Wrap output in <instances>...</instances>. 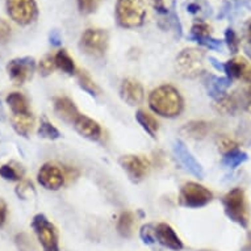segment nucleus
<instances>
[{
    "instance_id": "obj_28",
    "label": "nucleus",
    "mask_w": 251,
    "mask_h": 251,
    "mask_svg": "<svg viewBox=\"0 0 251 251\" xmlns=\"http://www.w3.org/2000/svg\"><path fill=\"white\" fill-rule=\"evenodd\" d=\"M38 134L42 138H48V140H58L61 137V133L58 130L53 124L50 123L48 119L41 120V124H40V128H38Z\"/></svg>"
},
{
    "instance_id": "obj_3",
    "label": "nucleus",
    "mask_w": 251,
    "mask_h": 251,
    "mask_svg": "<svg viewBox=\"0 0 251 251\" xmlns=\"http://www.w3.org/2000/svg\"><path fill=\"white\" fill-rule=\"evenodd\" d=\"M116 19L123 28H138L146 19V7L142 0H117Z\"/></svg>"
},
{
    "instance_id": "obj_26",
    "label": "nucleus",
    "mask_w": 251,
    "mask_h": 251,
    "mask_svg": "<svg viewBox=\"0 0 251 251\" xmlns=\"http://www.w3.org/2000/svg\"><path fill=\"white\" fill-rule=\"evenodd\" d=\"M7 103L9 108L12 109L13 115H21V113H28V101L19 92H12L7 96Z\"/></svg>"
},
{
    "instance_id": "obj_1",
    "label": "nucleus",
    "mask_w": 251,
    "mask_h": 251,
    "mask_svg": "<svg viewBox=\"0 0 251 251\" xmlns=\"http://www.w3.org/2000/svg\"><path fill=\"white\" fill-rule=\"evenodd\" d=\"M151 111L162 117H176L184 109V100L180 92L171 84H163L152 91L149 96Z\"/></svg>"
},
{
    "instance_id": "obj_8",
    "label": "nucleus",
    "mask_w": 251,
    "mask_h": 251,
    "mask_svg": "<svg viewBox=\"0 0 251 251\" xmlns=\"http://www.w3.org/2000/svg\"><path fill=\"white\" fill-rule=\"evenodd\" d=\"M7 12L17 24L29 25L37 19L38 9L34 0H7Z\"/></svg>"
},
{
    "instance_id": "obj_16",
    "label": "nucleus",
    "mask_w": 251,
    "mask_h": 251,
    "mask_svg": "<svg viewBox=\"0 0 251 251\" xmlns=\"http://www.w3.org/2000/svg\"><path fill=\"white\" fill-rule=\"evenodd\" d=\"M54 111L58 117H61L63 121L70 124H74L75 120L80 116L74 101L66 96H59V98L54 99Z\"/></svg>"
},
{
    "instance_id": "obj_30",
    "label": "nucleus",
    "mask_w": 251,
    "mask_h": 251,
    "mask_svg": "<svg viewBox=\"0 0 251 251\" xmlns=\"http://www.w3.org/2000/svg\"><path fill=\"white\" fill-rule=\"evenodd\" d=\"M216 144H217L218 150L223 152L224 155H225V154H227L229 151H231V150L238 149V142L227 136L218 137L217 141H216Z\"/></svg>"
},
{
    "instance_id": "obj_23",
    "label": "nucleus",
    "mask_w": 251,
    "mask_h": 251,
    "mask_svg": "<svg viewBox=\"0 0 251 251\" xmlns=\"http://www.w3.org/2000/svg\"><path fill=\"white\" fill-rule=\"evenodd\" d=\"M136 119L141 126H142L152 138L156 136V133L159 130V124H158V121H156V119L154 116L148 113L146 111L140 109V111L136 113Z\"/></svg>"
},
{
    "instance_id": "obj_11",
    "label": "nucleus",
    "mask_w": 251,
    "mask_h": 251,
    "mask_svg": "<svg viewBox=\"0 0 251 251\" xmlns=\"http://www.w3.org/2000/svg\"><path fill=\"white\" fill-rule=\"evenodd\" d=\"M120 165L123 169L128 173V175L132 177V180L140 181L142 180L149 171V162L138 155H124L120 159Z\"/></svg>"
},
{
    "instance_id": "obj_33",
    "label": "nucleus",
    "mask_w": 251,
    "mask_h": 251,
    "mask_svg": "<svg viewBox=\"0 0 251 251\" xmlns=\"http://www.w3.org/2000/svg\"><path fill=\"white\" fill-rule=\"evenodd\" d=\"M101 0H78V8L83 15H90L95 12Z\"/></svg>"
},
{
    "instance_id": "obj_7",
    "label": "nucleus",
    "mask_w": 251,
    "mask_h": 251,
    "mask_svg": "<svg viewBox=\"0 0 251 251\" xmlns=\"http://www.w3.org/2000/svg\"><path fill=\"white\" fill-rule=\"evenodd\" d=\"M32 227L36 231L38 241L45 251H59L58 246V233L53 224L50 223L44 214L34 216L32 221Z\"/></svg>"
},
{
    "instance_id": "obj_10",
    "label": "nucleus",
    "mask_w": 251,
    "mask_h": 251,
    "mask_svg": "<svg viewBox=\"0 0 251 251\" xmlns=\"http://www.w3.org/2000/svg\"><path fill=\"white\" fill-rule=\"evenodd\" d=\"M65 177L66 175L63 174L59 167L51 163H46L38 171V181L40 184L50 191H57L65 184Z\"/></svg>"
},
{
    "instance_id": "obj_24",
    "label": "nucleus",
    "mask_w": 251,
    "mask_h": 251,
    "mask_svg": "<svg viewBox=\"0 0 251 251\" xmlns=\"http://www.w3.org/2000/svg\"><path fill=\"white\" fill-rule=\"evenodd\" d=\"M136 218L132 212H123L120 214L119 223H117V230L125 238H130L134 231Z\"/></svg>"
},
{
    "instance_id": "obj_40",
    "label": "nucleus",
    "mask_w": 251,
    "mask_h": 251,
    "mask_svg": "<svg viewBox=\"0 0 251 251\" xmlns=\"http://www.w3.org/2000/svg\"><path fill=\"white\" fill-rule=\"evenodd\" d=\"M50 42H51V44H53V45H55V46L61 45L62 37H61V34H59V32H58V30H53V32L50 33Z\"/></svg>"
},
{
    "instance_id": "obj_4",
    "label": "nucleus",
    "mask_w": 251,
    "mask_h": 251,
    "mask_svg": "<svg viewBox=\"0 0 251 251\" xmlns=\"http://www.w3.org/2000/svg\"><path fill=\"white\" fill-rule=\"evenodd\" d=\"M204 58L205 53L196 48L181 50L175 62L176 73L185 79L198 78L204 73Z\"/></svg>"
},
{
    "instance_id": "obj_41",
    "label": "nucleus",
    "mask_w": 251,
    "mask_h": 251,
    "mask_svg": "<svg viewBox=\"0 0 251 251\" xmlns=\"http://www.w3.org/2000/svg\"><path fill=\"white\" fill-rule=\"evenodd\" d=\"M152 5L155 7V9L158 11V12L161 13H167V11H166V7H165V1L163 0H151Z\"/></svg>"
},
{
    "instance_id": "obj_46",
    "label": "nucleus",
    "mask_w": 251,
    "mask_h": 251,
    "mask_svg": "<svg viewBox=\"0 0 251 251\" xmlns=\"http://www.w3.org/2000/svg\"><path fill=\"white\" fill-rule=\"evenodd\" d=\"M245 250L251 251V233L249 234V241H247V245H246V247H245Z\"/></svg>"
},
{
    "instance_id": "obj_2",
    "label": "nucleus",
    "mask_w": 251,
    "mask_h": 251,
    "mask_svg": "<svg viewBox=\"0 0 251 251\" xmlns=\"http://www.w3.org/2000/svg\"><path fill=\"white\" fill-rule=\"evenodd\" d=\"M225 213L231 221L242 227L249 226L250 223V210L247 204L246 195L242 188H233L223 199Z\"/></svg>"
},
{
    "instance_id": "obj_47",
    "label": "nucleus",
    "mask_w": 251,
    "mask_h": 251,
    "mask_svg": "<svg viewBox=\"0 0 251 251\" xmlns=\"http://www.w3.org/2000/svg\"><path fill=\"white\" fill-rule=\"evenodd\" d=\"M245 50H246V54L249 55V57H250V59H251V46L250 45L245 46Z\"/></svg>"
},
{
    "instance_id": "obj_5",
    "label": "nucleus",
    "mask_w": 251,
    "mask_h": 251,
    "mask_svg": "<svg viewBox=\"0 0 251 251\" xmlns=\"http://www.w3.org/2000/svg\"><path fill=\"white\" fill-rule=\"evenodd\" d=\"M108 33L104 29H87L80 37L79 48L83 53L94 58L103 57L108 49Z\"/></svg>"
},
{
    "instance_id": "obj_31",
    "label": "nucleus",
    "mask_w": 251,
    "mask_h": 251,
    "mask_svg": "<svg viewBox=\"0 0 251 251\" xmlns=\"http://www.w3.org/2000/svg\"><path fill=\"white\" fill-rule=\"evenodd\" d=\"M16 194L17 196L20 199H23V200H28V199L33 198L34 196V187L33 184L30 183V181H21L20 184L17 185L16 188Z\"/></svg>"
},
{
    "instance_id": "obj_35",
    "label": "nucleus",
    "mask_w": 251,
    "mask_h": 251,
    "mask_svg": "<svg viewBox=\"0 0 251 251\" xmlns=\"http://www.w3.org/2000/svg\"><path fill=\"white\" fill-rule=\"evenodd\" d=\"M38 67H40V71H41V74L44 75V76L50 75L53 73L54 67H55L54 57H51V55H46V57H44L41 59V62H40V66Z\"/></svg>"
},
{
    "instance_id": "obj_37",
    "label": "nucleus",
    "mask_w": 251,
    "mask_h": 251,
    "mask_svg": "<svg viewBox=\"0 0 251 251\" xmlns=\"http://www.w3.org/2000/svg\"><path fill=\"white\" fill-rule=\"evenodd\" d=\"M17 247L20 251H33V245L30 242V238L25 233H20L16 235L15 238Z\"/></svg>"
},
{
    "instance_id": "obj_9",
    "label": "nucleus",
    "mask_w": 251,
    "mask_h": 251,
    "mask_svg": "<svg viewBox=\"0 0 251 251\" xmlns=\"http://www.w3.org/2000/svg\"><path fill=\"white\" fill-rule=\"evenodd\" d=\"M34 69H36V63H34L33 58L30 57L12 59L7 66L9 76L12 79V82L16 84H23L32 78Z\"/></svg>"
},
{
    "instance_id": "obj_39",
    "label": "nucleus",
    "mask_w": 251,
    "mask_h": 251,
    "mask_svg": "<svg viewBox=\"0 0 251 251\" xmlns=\"http://www.w3.org/2000/svg\"><path fill=\"white\" fill-rule=\"evenodd\" d=\"M7 218V204L3 199H0V226H3Z\"/></svg>"
},
{
    "instance_id": "obj_27",
    "label": "nucleus",
    "mask_w": 251,
    "mask_h": 251,
    "mask_svg": "<svg viewBox=\"0 0 251 251\" xmlns=\"http://www.w3.org/2000/svg\"><path fill=\"white\" fill-rule=\"evenodd\" d=\"M247 154L239 149H235V150H231L227 154L224 155L223 159V165L227 169H237L238 166H241L242 163L247 161Z\"/></svg>"
},
{
    "instance_id": "obj_43",
    "label": "nucleus",
    "mask_w": 251,
    "mask_h": 251,
    "mask_svg": "<svg viewBox=\"0 0 251 251\" xmlns=\"http://www.w3.org/2000/svg\"><path fill=\"white\" fill-rule=\"evenodd\" d=\"M209 61H210V63H212V65H213V66L216 67V70L224 71V65H220V63H218V62L216 61L214 58H209Z\"/></svg>"
},
{
    "instance_id": "obj_44",
    "label": "nucleus",
    "mask_w": 251,
    "mask_h": 251,
    "mask_svg": "<svg viewBox=\"0 0 251 251\" xmlns=\"http://www.w3.org/2000/svg\"><path fill=\"white\" fill-rule=\"evenodd\" d=\"M243 79H245V80H246V82L249 83V84H250V86H251V67H250V69H249V70H247V73H246V74H245Z\"/></svg>"
},
{
    "instance_id": "obj_15",
    "label": "nucleus",
    "mask_w": 251,
    "mask_h": 251,
    "mask_svg": "<svg viewBox=\"0 0 251 251\" xmlns=\"http://www.w3.org/2000/svg\"><path fill=\"white\" fill-rule=\"evenodd\" d=\"M155 230V241L163 245L165 247L170 250L179 251L183 249V242L179 238V235L175 233L173 227L170 226L169 224H158L154 227Z\"/></svg>"
},
{
    "instance_id": "obj_21",
    "label": "nucleus",
    "mask_w": 251,
    "mask_h": 251,
    "mask_svg": "<svg viewBox=\"0 0 251 251\" xmlns=\"http://www.w3.org/2000/svg\"><path fill=\"white\" fill-rule=\"evenodd\" d=\"M34 125L33 115L28 113H21V115H13L12 117V126L20 136L29 137Z\"/></svg>"
},
{
    "instance_id": "obj_6",
    "label": "nucleus",
    "mask_w": 251,
    "mask_h": 251,
    "mask_svg": "<svg viewBox=\"0 0 251 251\" xmlns=\"http://www.w3.org/2000/svg\"><path fill=\"white\" fill-rule=\"evenodd\" d=\"M212 200H213V194L206 187L195 181L185 183L181 187L179 195V201L181 205L187 208H201L209 204Z\"/></svg>"
},
{
    "instance_id": "obj_42",
    "label": "nucleus",
    "mask_w": 251,
    "mask_h": 251,
    "mask_svg": "<svg viewBox=\"0 0 251 251\" xmlns=\"http://www.w3.org/2000/svg\"><path fill=\"white\" fill-rule=\"evenodd\" d=\"M188 11H190L191 13H196L200 11V5L196 4V3H191V4H188Z\"/></svg>"
},
{
    "instance_id": "obj_36",
    "label": "nucleus",
    "mask_w": 251,
    "mask_h": 251,
    "mask_svg": "<svg viewBox=\"0 0 251 251\" xmlns=\"http://www.w3.org/2000/svg\"><path fill=\"white\" fill-rule=\"evenodd\" d=\"M0 176L5 180H19L20 179L19 171L11 165H4L0 167Z\"/></svg>"
},
{
    "instance_id": "obj_29",
    "label": "nucleus",
    "mask_w": 251,
    "mask_h": 251,
    "mask_svg": "<svg viewBox=\"0 0 251 251\" xmlns=\"http://www.w3.org/2000/svg\"><path fill=\"white\" fill-rule=\"evenodd\" d=\"M78 80H79V84H80V87H82L84 91H87L90 95L96 96L100 94V88L98 87V84H96V83L94 82L92 79H91V76L87 74L86 71H79Z\"/></svg>"
},
{
    "instance_id": "obj_17",
    "label": "nucleus",
    "mask_w": 251,
    "mask_h": 251,
    "mask_svg": "<svg viewBox=\"0 0 251 251\" xmlns=\"http://www.w3.org/2000/svg\"><path fill=\"white\" fill-rule=\"evenodd\" d=\"M74 126L76 132L84 138L96 141L101 137V128H100L99 124L96 123L95 120L90 119L84 115H80L78 119L75 120Z\"/></svg>"
},
{
    "instance_id": "obj_18",
    "label": "nucleus",
    "mask_w": 251,
    "mask_h": 251,
    "mask_svg": "<svg viewBox=\"0 0 251 251\" xmlns=\"http://www.w3.org/2000/svg\"><path fill=\"white\" fill-rule=\"evenodd\" d=\"M210 132V124L206 123V121H190L187 123L180 129V133L183 136L188 137V138H192V140H202L208 136V133Z\"/></svg>"
},
{
    "instance_id": "obj_38",
    "label": "nucleus",
    "mask_w": 251,
    "mask_h": 251,
    "mask_svg": "<svg viewBox=\"0 0 251 251\" xmlns=\"http://www.w3.org/2000/svg\"><path fill=\"white\" fill-rule=\"evenodd\" d=\"M9 38H11V26L7 21L0 19V44L8 42Z\"/></svg>"
},
{
    "instance_id": "obj_32",
    "label": "nucleus",
    "mask_w": 251,
    "mask_h": 251,
    "mask_svg": "<svg viewBox=\"0 0 251 251\" xmlns=\"http://www.w3.org/2000/svg\"><path fill=\"white\" fill-rule=\"evenodd\" d=\"M225 42H226L227 48L233 54H237L239 50V38L237 33L234 32V29L227 28L225 32Z\"/></svg>"
},
{
    "instance_id": "obj_14",
    "label": "nucleus",
    "mask_w": 251,
    "mask_h": 251,
    "mask_svg": "<svg viewBox=\"0 0 251 251\" xmlns=\"http://www.w3.org/2000/svg\"><path fill=\"white\" fill-rule=\"evenodd\" d=\"M191 40H195L199 44L209 48V49L218 50L221 49V41H218L216 38L212 37V32H210V26L206 24L205 21H196L192 28H191Z\"/></svg>"
},
{
    "instance_id": "obj_20",
    "label": "nucleus",
    "mask_w": 251,
    "mask_h": 251,
    "mask_svg": "<svg viewBox=\"0 0 251 251\" xmlns=\"http://www.w3.org/2000/svg\"><path fill=\"white\" fill-rule=\"evenodd\" d=\"M230 83L231 80L229 78H220L214 75H205L204 78V84H205L208 94L216 99L226 94L227 87L230 86Z\"/></svg>"
},
{
    "instance_id": "obj_34",
    "label": "nucleus",
    "mask_w": 251,
    "mask_h": 251,
    "mask_svg": "<svg viewBox=\"0 0 251 251\" xmlns=\"http://www.w3.org/2000/svg\"><path fill=\"white\" fill-rule=\"evenodd\" d=\"M154 227H155V225L148 224V225L142 226V229H141L140 231L141 238H142V241H144L145 243H148V245H152L154 242H156L155 230H154Z\"/></svg>"
},
{
    "instance_id": "obj_45",
    "label": "nucleus",
    "mask_w": 251,
    "mask_h": 251,
    "mask_svg": "<svg viewBox=\"0 0 251 251\" xmlns=\"http://www.w3.org/2000/svg\"><path fill=\"white\" fill-rule=\"evenodd\" d=\"M246 30H247V37H249V41L251 42V20L246 24Z\"/></svg>"
},
{
    "instance_id": "obj_12",
    "label": "nucleus",
    "mask_w": 251,
    "mask_h": 251,
    "mask_svg": "<svg viewBox=\"0 0 251 251\" xmlns=\"http://www.w3.org/2000/svg\"><path fill=\"white\" fill-rule=\"evenodd\" d=\"M120 94L125 103L129 105H140L145 99L144 87L137 79L126 78L124 79L120 88Z\"/></svg>"
},
{
    "instance_id": "obj_25",
    "label": "nucleus",
    "mask_w": 251,
    "mask_h": 251,
    "mask_svg": "<svg viewBox=\"0 0 251 251\" xmlns=\"http://www.w3.org/2000/svg\"><path fill=\"white\" fill-rule=\"evenodd\" d=\"M54 62H55V67L59 69L62 73H65L67 75H73L75 73L74 59L70 57V54L67 53L65 49L59 50L54 55Z\"/></svg>"
},
{
    "instance_id": "obj_22",
    "label": "nucleus",
    "mask_w": 251,
    "mask_h": 251,
    "mask_svg": "<svg viewBox=\"0 0 251 251\" xmlns=\"http://www.w3.org/2000/svg\"><path fill=\"white\" fill-rule=\"evenodd\" d=\"M213 107L221 115L234 116L238 111V101H237L234 96L225 94V95L220 96L218 99H216V103H214Z\"/></svg>"
},
{
    "instance_id": "obj_13",
    "label": "nucleus",
    "mask_w": 251,
    "mask_h": 251,
    "mask_svg": "<svg viewBox=\"0 0 251 251\" xmlns=\"http://www.w3.org/2000/svg\"><path fill=\"white\" fill-rule=\"evenodd\" d=\"M174 154L176 155L181 165L184 166L192 175L198 177L204 176V170H202L201 165L196 161V158L192 155V152L187 149V146L181 141H176L174 144Z\"/></svg>"
},
{
    "instance_id": "obj_19",
    "label": "nucleus",
    "mask_w": 251,
    "mask_h": 251,
    "mask_svg": "<svg viewBox=\"0 0 251 251\" xmlns=\"http://www.w3.org/2000/svg\"><path fill=\"white\" fill-rule=\"evenodd\" d=\"M249 69H250L249 62L243 57L231 58L224 65V73H226V78L230 80L231 79H243Z\"/></svg>"
}]
</instances>
